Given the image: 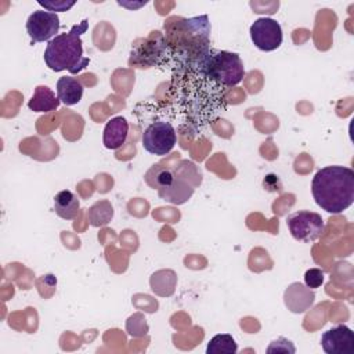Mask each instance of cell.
Listing matches in <instances>:
<instances>
[{"instance_id":"d6986e66","label":"cell","mask_w":354,"mask_h":354,"mask_svg":"<svg viewBox=\"0 0 354 354\" xmlns=\"http://www.w3.org/2000/svg\"><path fill=\"white\" fill-rule=\"evenodd\" d=\"M296 351L293 343L285 337H278L277 340H272L270 343V346L267 347V353L271 354V353H283V354H293Z\"/></svg>"},{"instance_id":"44dd1931","label":"cell","mask_w":354,"mask_h":354,"mask_svg":"<svg viewBox=\"0 0 354 354\" xmlns=\"http://www.w3.org/2000/svg\"><path fill=\"white\" fill-rule=\"evenodd\" d=\"M41 7H44L47 11H68L71 7L76 4V1H66V0H59V1H37Z\"/></svg>"},{"instance_id":"5bb4252c","label":"cell","mask_w":354,"mask_h":354,"mask_svg":"<svg viewBox=\"0 0 354 354\" xmlns=\"http://www.w3.org/2000/svg\"><path fill=\"white\" fill-rule=\"evenodd\" d=\"M80 209L79 198L69 189H62L54 196V210L64 220H73L77 217Z\"/></svg>"},{"instance_id":"ac0fdd59","label":"cell","mask_w":354,"mask_h":354,"mask_svg":"<svg viewBox=\"0 0 354 354\" xmlns=\"http://www.w3.org/2000/svg\"><path fill=\"white\" fill-rule=\"evenodd\" d=\"M126 330L130 336H134V337L145 336L148 332V325L144 315L141 313H136L131 317H129L126 322Z\"/></svg>"},{"instance_id":"30bf717a","label":"cell","mask_w":354,"mask_h":354,"mask_svg":"<svg viewBox=\"0 0 354 354\" xmlns=\"http://www.w3.org/2000/svg\"><path fill=\"white\" fill-rule=\"evenodd\" d=\"M314 299H315V295L313 289L307 288L300 282L290 283L286 288L283 295L285 306L288 307V310L296 314L304 313L308 307H311V304L314 303Z\"/></svg>"},{"instance_id":"52a82bcc","label":"cell","mask_w":354,"mask_h":354,"mask_svg":"<svg viewBox=\"0 0 354 354\" xmlns=\"http://www.w3.org/2000/svg\"><path fill=\"white\" fill-rule=\"evenodd\" d=\"M250 39L253 44L266 53L277 50L283 40L282 28L278 21L270 18V17H261L257 18L250 25Z\"/></svg>"},{"instance_id":"7a4b0ae2","label":"cell","mask_w":354,"mask_h":354,"mask_svg":"<svg viewBox=\"0 0 354 354\" xmlns=\"http://www.w3.org/2000/svg\"><path fill=\"white\" fill-rule=\"evenodd\" d=\"M88 21L83 19L80 24L73 25L69 32L59 33L51 39L44 50V62L54 72L68 71L72 75L84 69L90 58L83 55L82 35L86 33Z\"/></svg>"},{"instance_id":"4fadbf2b","label":"cell","mask_w":354,"mask_h":354,"mask_svg":"<svg viewBox=\"0 0 354 354\" xmlns=\"http://www.w3.org/2000/svg\"><path fill=\"white\" fill-rule=\"evenodd\" d=\"M59 98L48 86H37L32 98L28 102V108L33 112H53L59 106Z\"/></svg>"},{"instance_id":"277c9868","label":"cell","mask_w":354,"mask_h":354,"mask_svg":"<svg viewBox=\"0 0 354 354\" xmlns=\"http://www.w3.org/2000/svg\"><path fill=\"white\" fill-rule=\"evenodd\" d=\"M173 173L171 183L159 188L158 195L160 199L173 205H183L192 196L195 188L202 181V176L191 160H181L176 165Z\"/></svg>"},{"instance_id":"8992f818","label":"cell","mask_w":354,"mask_h":354,"mask_svg":"<svg viewBox=\"0 0 354 354\" xmlns=\"http://www.w3.org/2000/svg\"><path fill=\"white\" fill-rule=\"evenodd\" d=\"M141 141L148 153L163 156L173 151L177 142V134L169 122L158 120L144 130Z\"/></svg>"},{"instance_id":"5b68a950","label":"cell","mask_w":354,"mask_h":354,"mask_svg":"<svg viewBox=\"0 0 354 354\" xmlns=\"http://www.w3.org/2000/svg\"><path fill=\"white\" fill-rule=\"evenodd\" d=\"M286 225L296 241L306 243L317 241L325 230V223L321 214L310 210H299L289 214Z\"/></svg>"},{"instance_id":"2e32d148","label":"cell","mask_w":354,"mask_h":354,"mask_svg":"<svg viewBox=\"0 0 354 354\" xmlns=\"http://www.w3.org/2000/svg\"><path fill=\"white\" fill-rule=\"evenodd\" d=\"M112 217H113V207H112L111 202L106 199L95 202L87 210V218L93 227L106 225L112 220Z\"/></svg>"},{"instance_id":"9c48e42d","label":"cell","mask_w":354,"mask_h":354,"mask_svg":"<svg viewBox=\"0 0 354 354\" xmlns=\"http://www.w3.org/2000/svg\"><path fill=\"white\" fill-rule=\"evenodd\" d=\"M321 347L326 354H353L354 333L347 325H336L322 333Z\"/></svg>"},{"instance_id":"7c38bea8","label":"cell","mask_w":354,"mask_h":354,"mask_svg":"<svg viewBox=\"0 0 354 354\" xmlns=\"http://www.w3.org/2000/svg\"><path fill=\"white\" fill-rule=\"evenodd\" d=\"M57 97L66 105L77 104L83 97V84L72 76H62L57 82Z\"/></svg>"},{"instance_id":"9a60e30c","label":"cell","mask_w":354,"mask_h":354,"mask_svg":"<svg viewBox=\"0 0 354 354\" xmlns=\"http://www.w3.org/2000/svg\"><path fill=\"white\" fill-rule=\"evenodd\" d=\"M149 283H151V289L153 293L166 297V296H171L174 293L177 277H176L174 271H171V270H160V271H156L152 274Z\"/></svg>"},{"instance_id":"e0dca14e","label":"cell","mask_w":354,"mask_h":354,"mask_svg":"<svg viewBox=\"0 0 354 354\" xmlns=\"http://www.w3.org/2000/svg\"><path fill=\"white\" fill-rule=\"evenodd\" d=\"M238 344L230 333H218L213 336L206 347V354H235Z\"/></svg>"},{"instance_id":"6da1fadb","label":"cell","mask_w":354,"mask_h":354,"mask_svg":"<svg viewBox=\"0 0 354 354\" xmlns=\"http://www.w3.org/2000/svg\"><path fill=\"white\" fill-rule=\"evenodd\" d=\"M315 203L325 212L340 214L354 202V171L346 166H326L319 169L311 181Z\"/></svg>"},{"instance_id":"ffe728a7","label":"cell","mask_w":354,"mask_h":354,"mask_svg":"<svg viewBox=\"0 0 354 354\" xmlns=\"http://www.w3.org/2000/svg\"><path fill=\"white\" fill-rule=\"evenodd\" d=\"M324 271L319 268H310L304 272V283L310 289H317L324 283Z\"/></svg>"},{"instance_id":"3957f363","label":"cell","mask_w":354,"mask_h":354,"mask_svg":"<svg viewBox=\"0 0 354 354\" xmlns=\"http://www.w3.org/2000/svg\"><path fill=\"white\" fill-rule=\"evenodd\" d=\"M201 68L203 73L224 87L239 84L245 76V68L241 57L231 51H214L205 55Z\"/></svg>"},{"instance_id":"ba28073f","label":"cell","mask_w":354,"mask_h":354,"mask_svg":"<svg viewBox=\"0 0 354 354\" xmlns=\"http://www.w3.org/2000/svg\"><path fill=\"white\" fill-rule=\"evenodd\" d=\"M59 29V17L55 12L39 10L33 11L26 19V32L33 43L50 41Z\"/></svg>"},{"instance_id":"8fae6325","label":"cell","mask_w":354,"mask_h":354,"mask_svg":"<svg viewBox=\"0 0 354 354\" xmlns=\"http://www.w3.org/2000/svg\"><path fill=\"white\" fill-rule=\"evenodd\" d=\"M129 134V123L123 116H115L106 122L104 127L102 142L108 149L120 148L127 138Z\"/></svg>"}]
</instances>
